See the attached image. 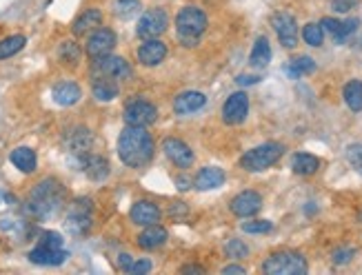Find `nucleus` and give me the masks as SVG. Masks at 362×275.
<instances>
[{"instance_id": "42", "label": "nucleus", "mask_w": 362, "mask_h": 275, "mask_svg": "<svg viewBox=\"0 0 362 275\" xmlns=\"http://www.w3.org/2000/svg\"><path fill=\"white\" fill-rule=\"evenodd\" d=\"M331 258L335 265H347V262H351L354 258V248H338V251H333Z\"/></svg>"}, {"instance_id": "15", "label": "nucleus", "mask_w": 362, "mask_h": 275, "mask_svg": "<svg viewBox=\"0 0 362 275\" xmlns=\"http://www.w3.org/2000/svg\"><path fill=\"white\" fill-rule=\"evenodd\" d=\"M260 206H263V198H260V193H256V191H240L236 198L229 202L231 213L238 218H251L260 211Z\"/></svg>"}, {"instance_id": "29", "label": "nucleus", "mask_w": 362, "mask_h": 275, "mask_svg": "<svg viewBox=\"0 0 362 275\" xmlns=\"http://www.w3.org/2000/svg\"><path fill=\"white\" fill-rule=\"evenodd\" d=\"M291 169L295 176H314L320 169V160L312 153H295L291 160Z\"/></svg>"}, {"instance_id": "6", "label": "nucleus", "mask_w": 362, "mask_h": 275, "mask_svg": "<svg viewBox=\"0 0 362 275\" xmlns=\"http://www.w3.org/2000/svg\"><path fill=\"white\" fill-rule=\"evenodd\" d=\"M92 73L94 76H105V78H111V80H129V78L134 76V69L132 64H129L123 56H100V58H94V64H92Z\"/></svg>"}, {"instance_id": "4", "label": "nucleus", "mask_w": 362, "mask_h": 275, "mask_svg": "<svg viewBox=\"0 0 362 275\" xmlns=\"http://www.w3.org/2000/svg\"><path fill=\"white\" fill-rule=\"evenodd\" d=\"M282 153H284V145H280V142H265V145L253 147L244 153L240 158V167L251 174L265 171V169L274 167L282 158Z\"/></svg>"}, {"instance_id": "44", "label": "nucleus", "mask_w": 362, "mask_h": 275, "mask_svg": "<svg viewBox=\"0 0 362 275\" xmlns=\"http://www.w3.org/2000/svg\"><path fill=\"white\" fill-rule=\"evenodd\" d=\"M132 262H134V258H132V255H127V253H120V255H118V267H120L125 273H127V269H129V267H132Z\"/></svg>"}, {"instance_id": "33", "label": "nucleus", "mask_w": 362, "mask_h": 275, "mask_svg": "<svg viewBox=\"0 0 362 275\" xmlns=\"http://www.w3.org/2000/svg\"><path fill=\"white\" fill-rule=\"evenodd\" d=\"M316 71V62L314 58H309V56H298V58H293L289 62V67H287V73L293 76V78H300V76H309V73H314Z\"/></svg>"}, {"instance_id": "32", "label": "nucleus", "mask_w": 362, "mask_h": 275, "mask_svg": "<svg viewBox=\"0 0 362 275\" xmlns=\"http://www.w3.org/2000/svg\"><path fill=\"white\" fill-rule=\"evenodd\" d=\"M25 45H27V38H25L22 34L3 38V41H0V60H7L11 56H16Z\"/></svg>"}, {"instance_id": "22", "label": "nucleus", "mask_w": 362, "mask_h": 275, "mask_svg": "<svg viewBox=\"0 0 362 275\" xmlns=\"http://www.w3.org/2000/svg\"><path fill=\"white\" fill-rule=\"evenodd\" d=\"M100 24H102V11L96 7H87L83 14L74 20L71 31H74V36H85V34H92L94 29H98Z\"/></svg>"}, {"instance_id": "9", "label": "nucleus", "mask_w": 362, "mask_h": 275, "mask_svg": "<svg viewBox=\"0 0 362 275\" xmlns=\"http://www.w3.org/2000/svg\"><path fill=\"white\" fill-rule=\"evenodd\" d=\"M92 213H94L92 200L81 198L69 206V213H67V220H64V225H67V229L74 235H85L89 229H92Z\"/></svg>"}, {"instance_id": "24", "label": "nucleus", "mask_w": 362, "mask_h": 275, "mask_svg": "<svg viewBox=\"0 0 362 275\" xmlns=\"http://www.w3.org/2000/svg\"><path fill=\"white\" fill-rule=\"evenodd\" d=\"M322 24V29L329 31L333 38H335V43H342L347 36H351L356 29H358V18H349V20H335V18H322L320 20Z\"/></svg>"}, {"instance_id": "26", "label": "nucleus", "mask_w": 362, "mask_h": 275, "mask_svg": "<svg viewBox=\"0 0 362 275\" xmlns=\"http://www.w3.org/2000/svg\"><path fill=\"white\" fill-rule=\"evenodd\" d=\"M167 238H169V233H167L165 227L149 225V227H145V231L138 235V246L145 248V251H153V248H160L167 242Z\"/></svg>"}, {"instance_id": "11", "label": "nucleus", "mask_w": 362, "mask_h": 275, "mask_svg": "<svg viewBox=\"0 0 362 275\" xmlns=\"http://www.w3.org/2000/svg\"><path fill=\"white\" fill-rule=\"evenodd\" d=\"M116 43H118V38H116V34L107 27H98L94 29L92 34H89L87 38V45H85V51L89 58H100V56H107L113 51Z\"/></svg>"}, {"instance_id": "36", "label": "nucleus", "mask_w": 362, "mask_h": 275, "mask_svg": "<svg viewBox=\"0 0 362 275\" xmlns=\"http://www.w3.org/2000/svg\"><path fill=\"white\" fill-rule=\"evenodd\" d=\"M225 253H227V258H231V260H240V258H247L249 255V246L244 244L242 240H229L227 244H225Z\"/></svg>"}, {"instance_id": "40", "label": "nucleus", "mask_w": 362, "mask_h": 275, "mask_svg": "<svg viewBox=\"0 0 362 275\" xmlns=\"http://www.w3.org/2000/svg\"><path fill=\"white\" fill-rule=\"evenodd\" d=\"M360 5V0H333L331 3V9L335 14H347V11H351Z\"/></svg>"}, {"instance_id": "35", "label": "nucleus", "mask_w": 362, "mask_h": 275, "mask_svg": "<svg viewBox=\"0 0 362 275\" xmlns=\"http://www.w3.org/2000/svg\"><path fill=\"white\" fill-rule=\"evenodd\" d=\"M58 56L62 62H67L69 67H74V64H78L81 62V56H83V51L78 47V43H74V41H67V43H62L60 49H58Z\"/></svg>"}, {"instance_id": "39", "label": "nucleus", "mask_w": 362, "mask_h": 275, "mask_svg": "<svg viewBox=\"0 0 362 275\" xmlns=\"http://www.w3.org/2000/svg\"><path fill=\"white\" fill-rule=\"evenodd\" d=\"M64 240H62V235L56 233V231H45L41 235V246H47V248H62Z\"/></svg>"}, {"instance_id": "8", "label": "nucleus", "mask_w": 362, "mask_h": 275, "mask_svg": "<svg viewBox=\"0 0 362 275\" xmlns=\"http://www.w3.org/2000/svg\"><path fill=\"white\" fill-rule=\"evenodd\" d=\"M156 118H158L156 104L149 100H142V98L127 102V107L123 111L125 125H132V127H149L156 122Z\"/></svg>"}, {"instance_id": "19", "label": "nucleus", "mask_w": 362, "mask_h": 275, "mask_svg": "<svg viewBox=\"0 0 362 275\" xmlns=\"http://www.w3.org/2000/svg\"><path fill=\"white\" fill-rule=\"evenodd\" d=\"M81 169L87 174L89 180H94V182H102V180H107L109 178V162L107 158H102V155L98 153H87L85 158L78 160Z\"/></svg>"}, {"instance_id": "1", "label": "nucleus", "mask_w": 362, "mask_h": 275, "mask_svg": "<svg viewBox=\"0 0 362 275\" xmlns=\"http://www.w3.org/2000/svg\"><path fill=\"white\" fill-rule=\"evenodd\" d=\"M153 151V138L147 131V127H132L127 125L123 129V134L118 136V158L123 160L125 167L140 169L151 162Z\"/></svg>"}, {"instance_id": "37", "label": "nucleus", "mask_w": 362, "mask_h": 275, "mask_svg": "<svg viewBox=\"0 0 362 275\" xmlns=\"http://www.w3.org/2000/svg\"><path fill=\"white\" fill-rule=\"evenodd\" d=\"M274 229L269 220H251V222H242V231L244 233H251V235H258V233H269Z\"/></svg>"}, {"instance_id": "21", "label": "nucleus", "mask_w": 362, "mask_h": 275, "mask_svg": "<svg viewBox=\"0 0 362 275\" xmlns=\"http://www.w3.org/2000/svg\"><path fill=\"white\" fill-rule=\"evenodd\" d=\"M51 98H54V102L60 104V107H74V104L83 98V89L71 80H62L51 89Z\"/></svg>"}, {"instance_id": "20", "label": "nucleus", "mask_w": 362, "mask_h": 275, "mask_svg": "<svg viewBox=\"0 0 362 275\" xmlns=\"http://www.w3.org/2000/svg\"><path fill=\"white\" fill-rule=\"evenodd\" d=\"M204 104H207V96L200 94V91H183L174 100V111L178 115H191L200 111Z\"/></svg>"}, {"instance_id": "2", "label": "nucleus", "mask_w": 362, "mask_h": 275, "mask_svg": "<svg viewBox=\"0 0 362 275\" xmlns=\"http://www.w3.org/2000/svg\"><path fill=\"white\" fill-rule=\"evenodd\" d=\"M64 198H67V189L62 187V182H58L56 178H45L27 195L25 211L36 220L54 218L62 209Z\"/></svg>"}, {"instance_id": "5", "label": "nucleus", "mask_w": 362, "mask_h": 275, "mask_svg": "<svg viewBox=\"0 0 362 275\" xmlns=\"http://www.w3.org/2000/svg\"><path fill=\"white\" fill-rule=\"evenodd\" d=\"M307 269V260L298 251H278L263 262V271L267 275H305Z\"/></svg>"}, {"instance_id": "47", "label": "nucleus", "mask_w": 362, "mask_h": 275, "mask_svg": "<svg viewBox=\"0 0 362 275\" xmlns=\"http://www.w3.org/2000/svg\"><path fill=\"white\" fill-rule=\"evenodd\" d=\"M176 182H178V189H180V191H187V189H189V185H191V182H189V180H185V178H178Z\"/></svg>"}, {"instance_id": "17", "label": "nucleus", "mask_w": 362, "mask_h": 275, "mask_svg": "<svg viewBox=\"0 0 362 275\" xmlns=\"http://www.w3.org/2000/svg\"><path fill=\"white\" fill-rule=\"evenodd\" d=\"M167 58V45L158 38H149L138 47V62L145 67H158V64Z\"/></svg>"}, {"instance_id": "12", "label": "nucleus", "mask_w": 362, "mask_h": 275, "mask_svg": "<svg viewBox=\"0 0 362 275\" xmlns=\"http://www.w3.org/2000/svg\"><path fill=\"white\" fill-rule=\"evenodd\" d=\"M249 113V96L244 91H236L223 104V120L225 125H242Z\"/></svg>"}, {"instance_id": "34", "label": "nucleus", "mask_w": 362, "mask_h": 275, "mask_svg": "<svg viewBox=\"0 0 362 275\" xmlns=\"http://www.w3.org/2000/svg\"><path fill=\"white\" fill-rule=\"evenodd\" d=\"M302 41L309 47H322V41H325V29H322L320 22H307L302 27Z\"/></svg>"}, {"instance_id": "14", "label": "nucleus", "mask_w": 362, "mask_h": 275, "mask_svg": "<svg viewBox=\"0 0 362 275\" xmlns=\"http://www.w3.org/2000/svg\"><path fill=\"white\" fill-rule=\"evenodd\" d=\"M129 218H132V222L138 227H149V225H158L162 218V211L156 202L138 200L132 204V209H129Z\"/></svg>"}, {"instance_id": "31", "label": "nucleus", "mask_w": 362, "mask_h": 275, "mask_svg": "<svg viewBox=\"0 0 362 275\" xmlns=\"http://www.w3.org/2000/svg\"><path fill=\"white\" fill-rule=\"evenodd\" d=\"M142 11L140 0H116L113 3V16L120 20H132Z\"/></svg>"}, {"instance_id": "30", "label": "nucleus", "mask_w": 362, "mask_h": 275, "mask_svg": "<svg viewBox=\"0 0 362 275\" xmlns=\"http://www.w3.org/2000/svg\"><path fill=\"white\" fill-rule=\"evenodd\" d=\"M342 98L351 111H362V80H349L342 89Z\"/></svg>"}, {"instance_id": "3", "label": "nucleus", "mask_w": 362, "mask_h": 275, "mask_svg": "<svg viewBox=\"0 0 362 275\" xmlns=\"http://www.w3.org/2000/svg\"><path fill=\"white\" fill-rule=\"evenodd\" d=\"M207 14L196 7V5H187L178 11V16H176V36H178V41L183 43L185 47H196L200 41H202V36L207 31Z\"/></svg>"}, {"instance_id": "7", "label": "nucleus", "mask_w": 362, "mask_h": 275, "mask_svg": "<svg viewBox=\"0 0 362 275\" xmlns=\"http://www.w3.org/2000/svg\"><path fill=\"white\" fill-rule=\"evenodd\" d=\"M167 27H169V16H167V11L160 7H153L140 16L138 24H136V36L142 38V41H149V38L162 36L167 31Z\"/></svg>"}, {"instance_id": "38", "label": "nucleus", "mask_w": 362, "mask_h": 275, "mask_svg": "<svg viewBox=\"0 0 362 275\" xmlns=\"http://www.w3.org/2000/svg\"><path fill=\"white\" fill-rule=\"evenodd\" d=\"M347 160L362 176V145H349L347 147Z\"/></svg>"}, {"instance_id": "23", "label": "nucleus", "mask_w": 362, "mask_h": 275, "mask_svg": "<svg viewBox=\"0 0 362 275\" xmlns=\"http://www.w3.org/2000/svg\"><path fill=\"white\" fill-rule=\"evenodd\" d=\"M225 171L218 167H204L198 171L196 180H193V187H196L198 191H214L218 187L225 185Z\"/></svg>"}, {"instance_id": "43", "label": "nucleus", "mask_w": 362, "mask_h": 275, "mask_svg": "<svg viewBox=\"0 0 362 275\" xmlns=\"http://www.w3.org/2000/svg\"><path fill=\"white\" fill-rule=\"evenodd\" d=\"M258 80H260V78H258V76H238V85L240 87H249V85H256Z\"/></svg>"}, {"instance_id": "27", "label": "nucleus", "mask_w": 362, "mask_h": 275, "mask_svg": "<svg viewBox=\"0 0 362 275\" xmlns=\"http://www.w3.org/2000/svg\"><path fill=\"white\" fill-rule=\"evenodd\" d=\"M9 160L14 164L20 174H34L36 167H38V158H36V151L29 147H16L14 151L9 153Z\"/></svg>"}, {"instance_id": "18", "label": "nucleus", "mask_w": 362, "mask_h": 275, "mask_svg": "<svg viewBox=\"0 0 362 275\" xmlns=\"http://www.w3.org/2000/svg\"><path fill=\"white\" fill-rule=\"evenodd\" d=\"M29 262H34V265L38 267H60L67 262L69 253L62 251V248H47V246H41L38 244L36 248H32V251L27 253Z\"/></svg>"}, {"instance_id": "41", "label": "nucleus", "mask_w": 362, "mask_h": 275, "mask_svg": "<svg viewBox=\"0 0 362 275\" xmlns=\"http://www.w3.org/2000/svg\"><path fill=\"white\" fill-rule=\"evenodd\" d=\"M151 271V262L149 260H134L132 262V267L127 269L129 275H145Z\"/></svg>"}, {"instance_id": "28", "label": "nucleus", "mask_w": 362, "mask_h": 275, "mask_svg": "<svg viewBox=\"0 0 362 275\" xmlns=\"http://www.w3.org/2000/svg\"><path fill=\"white\" fill-rule=\"evenodd\" d=\"M271 62V47H269V41L265 36H260L258 41L253 43V49H251V56H249V64L253 69H265L267 64Z\"/></svg>"}, {"instance_id": "10", "label": "nucleus", "mask_w": 362, "mask_h": 275, "mask_svg": "<svg viewBox=\"0 0 362 275\" xmlns=\"http://www.w3.org/2000/svg\"><path fill=\"white\" fill-rule=\"evenodd\" d=\"M271 27H274L284 49H293L298 45V22H295L289 11H278V14L271 16Z\"/></svg>"}, {"instance_id": "13", "label": "nucleus", "mask_w": 362, "mask_h": 275, "mask_svg": "<svg viewBox=\"0 0 362 275\" xmlns=\"http://www.w3.org/2000/svg\"><path fill=\"white\" fill-rule=\"evenodd\" d=\"M64 145H67L71 155H76V158L81 160V158H85L87 153H92L94 136L87 127H76V129L69 131L67 138H64Z\"/></svg>"}, {"instance_id": "45", "label": "nucleus", "mask_w": 362, "mask_h": 275, "mask_svg": "<svg viewBox=\"0 0 362 275\" xmlns=\"http://www.w3.org/2000/svg\"><path fill=\"white\" fill-rule=\"evenodd\" d=\"M244 275V267H238V265H231V267H225L223 269V275Z\"/></svg>"}, {"instance_id": "48", "label": "nucleus", "mask_w": 362, "mask_h": 275, "mask_svg": "<svg viewBox=\"0 0 362 275\" xmlns=\"http://www.w3.org/2000/svg\"><path fill=\"white\" fill-rule=\"evenodd\" d=\"M0 200H3V193H0Z\"/></svg>"}, {"instance_id": "46", "label": "nucleus", "mask_w": 362, "mask_h": 275, "mask_svg": "<svg viewBox=\"0 0 362 275\" xmlns=\"http://www.w3.org/2000/svg\"><path fill=\"white\" fill-rule=\"evenodd\" d=\"M180 273H198V275H204V269L202 267H196V265H187L180 269Z\"/></svg>"}, {"instance_id": "16", "label": "nucleus", "mask_w": 362, "mask_h": 275, "mask_svg": "<svg viewBox=\"0 0 362 275\" xmlns=\"http://www.w3.org/2000/svg\"><path fill=\"white\" fill-rule=\"evenodd\" d=\"M162 151L176 167L180 169H189L193 164V151L189 149V145H185L183 140L178 138H165L162 140Z\"/></svg>"}, {"instance_id": "25", "label": "nucleus", "mask_w": 362, "mask_h": 275, "mask_svg": "<svg viewBox=\"0 0 362 275\" xmlns=\"http://www.w3.org/2000/svg\"><path fill=\"white\" fill-rule=\"evenodd\" d=\"M92 94H94V98L100 100V102H111V100L118 98V94H120V85H118V80H111V78L94 76Z\"/></svg>"}]
</instances>
